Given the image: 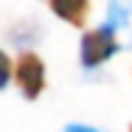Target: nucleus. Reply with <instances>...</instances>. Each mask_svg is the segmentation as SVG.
I'll return each instance as SVG.
<instances>
[{
    "mask_svg": "<svg viewBox=\"0 0 132 132\" xmlns=\"http://www.w3.org/2000/svg\"><path fill=\"white\" fill-rule=\"evenodd\" d=\"M118 39H115V28L112 26H98V28H90L84 31L81 37V45H79V59H81V68L93 70V68H101L107 59H112L118 53Z\"/></svg>",
    "mask_w": 132,
    "mask_h": 132,
    "instance_id": "obj_1",
    "label": "nucleus"
},
{
    "mask_svg": "<svg viewBox=\"0 0 132 132\" xmlns=\"http://www.w3.org/2000/svg\"><path fill=\"white\" fill-rule=\"evenodd\" d=\"M14 81H17L23 98L37 101L45 90V62L34 51H23L14 62Z\"/></svg>",
    "mask_w": 132,
    "mask_h": 132,
    "instance_id": "obj_2",
    "label": "nucleus"
},
{
    "mask_svg": "<svg viewBox=\"0 0 132 132\" xmlns=\"http://www.w3.org/2000/svg\"><path fill=\"white\" fill-rule=\"evenodd\" d=\"M48 9L59 20H65L68 26L84 28L87 11H90V0H48Z\"/></svg>",
    "mask_w": 132,
    "mask_h": 132,
    "instance_id": "obj_3",
    "label": "nucleus"
},
{
    "mask_svg": "<svg viewBox=\"0 0 132 132\" xmlns=\"http://www.w3.org/2000/svg\"><path fill=\"white\" fill-rule=\"evenodd\" d=\"M129 14H132V0H110L107 3V26H112L115 31L127 26Z\"/></svg>",
    "mask_w": 132,
    "mask_h": 132,
    "instance_id": "obj_4",
    "label": "nucleus"
},
{
    "mask_svg": "<svg viewBox=\"0 0 132 132\" xmlns=\"http://www.w3.org/2000/svg\"><path fill=\"white\" fill-rule=\"evenodd\" d=\"M37 37H39V28L34 26V23H28V20H23L20 26H14L11 31H9V39H11V42H17V45L37 42Z\"/></svg>",
    "mask_w": 132,
    "mask_h": 132,
    "instance_id": "obj_5",
    "label": "nucleus"
},
{
    "mask_svg": "<svg viewBox=\"0 0 132 132\" xmlns=\"http://www.w3.org/2000/svg\"><path fill=\"white\" fill-rule=\"evenodd\" d=\"M0 70H3V73H0V87H6L9 79H11V73H14V65H11V59H9L6 51L0 53Z\"/></svg>",
    "mask_w": 132,
    "mask_h": 132,
    "instance_id": "obj_6",
    "label": "nucleus"
},
{
    "mask_svg": "<svg viewBox=\"0 0 132 132\" xmlns=\"http://www.w3.org/2000/svg\"><path fill=\"white\" fill-rule=\"evenodd\" d=\"M65 132H101V129H96V127H90V124H68Z\"/></svg>",
    "mask_w": 132,
    "mask_h": 132,
    "instance_id": "obj_7",
    "label": "nucleus"
},
{
    "mask_svg": "<svg viewBox=\"0 0 132 132\" xmlns=\"http://www.w3.org/2000/svg\"><path fill=\"white\" fill-rule=\"evenodd\" d=\"M129 132H132V127H129Z\"/></svg>",
    "mask_w": 132,
    "mask_h": 132,
    "instance_id": "obj_8",
    "label": "nucleus"
}]
</instances>
